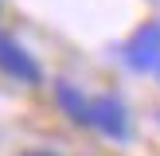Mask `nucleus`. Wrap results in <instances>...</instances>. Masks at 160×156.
Returning a JSON list of instances; mask_svg holds the SVG:
<instances>
[{"instance_id":"f257e3e1","label":"nucleus","mask_w":160,"mask_h":156,"mask_svg":"<svg viewBox=\"0 0 160 156\" xmlns=\"http://www.w3.org/2000/svg\"><path fill=\"white\" fill-rule=\"evenodd\" d=\"M125 66L141 74L160 66V20H148L133 31V39L125 43Z\"/></svg>"},{"instance_id":"f03ea898","label":"nucleus","mask_w":160,"mask_h":156,"mask_svg":"<svg viewBox=\"0 0 160 156\" xmlns=\"http://www.w3.org/2000/svg\"><path fill=\"white\" fill-rule=\"evenodd\" d=\"M0 70H4L8 78H20V82H28V86L43 82V70H39V62L28 55V47H23L20 39L4 35V31H0Z\"/></svg>"},{"instance_id":"7ed1b4c3","label":"nucleus","mask_w":160,"mask_h":156,"mask_svg":"<svg viewBox=\"0 0 160 156\" xmlns=\"http://www.w3.org/2000/svg\"><path fill=\"white\" fill-rule=\"evenodd\" d=\"M90 125H98L109 140H125L129 137V109H125V101L117 98V94L94 98V121Z\"/></svg>"},{"instance_id":"20e7f679","label":"nucleus","mask_w":160,"mask_h":156,"mask_svg":"<svg viewBox=\"0 0 160 156\" xmlns=\"http://www.w3.org/2000/svg\"><path fill=\"white\" fill-rule=\"evenodd\" d=\"M55 101H59V109L70 117V121H78V125L94 121V98H86V94L78 90L74 82H67V78H55Z\"/></svg>"},{"instance_id":"39448f33","label":"nucleus","mask_w":160,"mask_h":156,"mask_svg":"<svg viewBox=\"0 0 160 156\" xmlns=\"http://www.w3.org/2000/svg\"><path fill=\"white\" fill-rule=\"evenodd\" d=\"M23 156H51V152H23Z\"/></svg>"}]
</instances>
